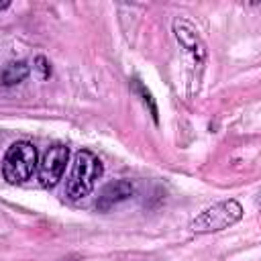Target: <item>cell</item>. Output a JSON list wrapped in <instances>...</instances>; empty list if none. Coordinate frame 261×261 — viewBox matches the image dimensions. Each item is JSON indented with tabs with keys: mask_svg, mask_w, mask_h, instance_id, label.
I'll use <instances>...</instances> for the list:
<instances>
[{
	"mask_svg": "<svg viewBox=\"0 0 261 261\" xmlns=\"http://www.w3.org/2000/svg\"><path fill=\"white\" fill-rule=\"evenodd\" d=\"M133 194H135L133 181H128V179H114V181H110V184H106L102 188V192H100V196L96 200V208L100 212H108L110 208H114L120 202L128 200Z\"/></svg>",
	"mask_w": 261,
	"mask_h": 261,
	"instance_id": "obj_5",
	"label": "cell"
},
{
	"mask_svg": "<svg viewBox=\"0 0 261 261\" xmlns=\"http://www.w3.org/2000/svg\"><path fill=\"white\" fill-rule=\"evenodd\" d=\"M67 159H69V149L65 145H53L45 151L39 163V181L43 188H55L61 181Z\"/></svg>",
	"mask_w": 261,
	"mask_h": 261,
	"instance_id": "obj_4",
	"label": "cell"
},
{
	"mask_svg": "<svg viewBox=\"0 0 261 261\" xmlns=\"http://www.w3.org/2000/svg\"><path fill=\"white\" fill-rule=\"evenodd\" d=\"M39 165V155L35 145L29 141H16L8 147L2 159V175L8 184H24L27 179L33 177Z\"/></svg>",
	"mask_w": 261,
	"mask_h": 261,
	"instance_id": "obj_2",
	"label": "cell"
},
{
	"mask_svg": "<svg viewBox=\"0 0 261 261\" xmlns=\"http://www.w3.org/2000/svg\"><path fill=\"white\" fill-rule=\"evenodd\" d=\"M29 71H31V67L27 65V61H10V63H6V65L2 67V71H0V82H2L4 86H16V84H20L22 80H27Z\"/></svg>",
	"mask_w": 261,
	"mask_h": 261,
	"instance_id": "obj_7",
	"label": "cell"
},
{
	"mask_svg": "<svg viewBox=\"0 0 261 261\" xmlns=\"http://www.w3.org/2000/svg\"><path fill=\"white\" fill-rule=\"evenodd\" d=\"M8 6H10V2H8V0H4V2H0V10H6Z\"/></svg>",
	"mask_w": 261,
	"mask_h": 261,
	"instance_id": "obj_10",
	"label": "cell"
},
{
	"mask_svg": "<svg viewBox=\"0 0 261 261\" xmlns=\"http://www.w3.org/2000/svg\"><path fill=\"white\" fill-rule=\"evenodd\" d=\"M133 90H135V94H139V96H141V102H143L145 106H149V112H151L153 120L157 122V120H159V112H157V104H155V100H153L151 92L141 84V80H133Z\"/></svg>",
	"mask_w": 261,
	"mask_h": 261,
	"instance_id": "obj_8",
	"label": "cell"
},
{
	"mask_svg": "<svg viewBox=\"0 0 261 261\" xmlns=\"http://www.w3.org/2000/svg\"><path fill=\"white\" fill-rule=\"evenodd\" d=\"M33 69H37V71L41 73L43 80L51 75V65H49L47 57H43V55H37V57H35V61H33Z\"/></svg>",
	"mask_w": 261,
	"mask_h": 261,
	"instance_id": "obj_9",
	"label": "cell"
},
{
	"mask_svg": "<svg viewBox=\"0 0 261 261\" xmlns=\"http://www.w3.org/2000/svg\"><path fill=\"white\" fill-rule=\"evenodd\" d=\"M243 218V206L237 200H222L216 202L208 208H204L192 222L190 228L196 234H208V232H218Z\"/></svg>",
	"mask_w": 261,
	"mask_h": 261,
	"instance_id": "obj_3",
	"label": "cell"
},
{
	"mask_svg": "<svg viewBox=\"0 0 261 261\" xmlns=\"http://www.w3.org/2000/svg\"><path fill=\"white\" fill-rule=\"evenodd\" d=\"M104 167H102V161L98 159L96 153L88 151V149H82L75 153L73 157V165H71V173H69V179H67V186H65V192L69 196V200H84L86 196L92 194L96 181L100 179Z\"/></svg>",
	"mask_w": 261,
	"mask_h": 261,
	"instance_id": "obj_1",
	"label": "cell"
},
{
	"mask_svg": "<svg viewBox=\"0 0 261 261\" xmlns=\"http://www.w3.org/2000/svg\"><path fill=\"white\" fill-rule=\"evenodd\" d=\"M173 31H175V37H177V41L181 43V47H184L186 51H190V53H194V55H198V57L204 55V45H202V41H200V37H198V31H196L188 20L177 18V20L173 22Z\"/></svg>",
	"mask_w": 261,
	"mask_h": 261,
	"instance_id": "obj_6",
	"label": "cell"
}]
</instances>
